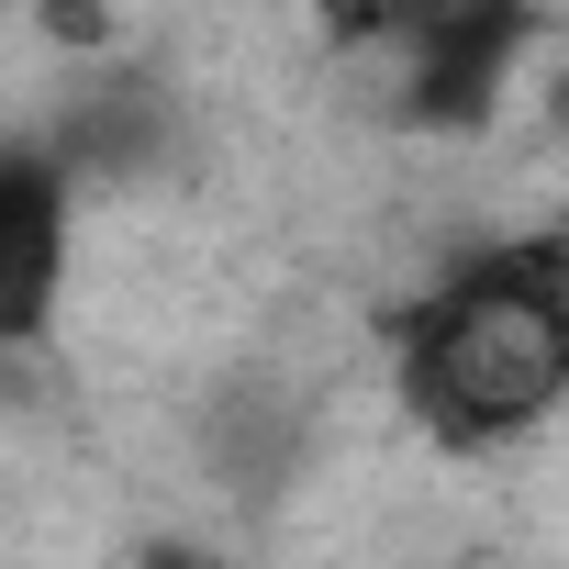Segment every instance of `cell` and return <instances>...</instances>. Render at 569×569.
<instances>
[{
	"label": "cell",
	"instance_id": "cell-2",
	"mask_svg": "<svg viewBox=\"0 0 569 569\" xmlns=\"http://www.w3.org/2000/svg\"><path fill=\"white\" fill-rule=\"evenodd\" d=\"M513 46H525V12H413L402 23V123L413 134H480L502 112Z\"/></svg>",
	"mask_w": 569,
	"mask_h": 569
},
{
	"label": "cell",
	"instance_id": "cell-6",
	"mask_svg": "<svg viewBox=\"0 0 569 569\" xmlns=\"http://www.w3.org/2000/svg\"><path fill=\"white\" fill-rule=\"evenodd\" d=\"M547 123H558V134H569V68H558V79H547Z\"/></svg>",
	"mask_w": 569,
	"mask_h": 569
},
{
	"label": "cell",
	"instance_id": "cell-5",
	"mask_svg": "<svg viewBox=\"0 0 569 569\" xmlns=\"http://www.w3.org/2000/svg\"><path fill=\"white\" fill-rule=\"evenodd\" d=\"M134 569H234V558L201 547V536H168V525H157V536H134Z\"/></svg>",
	"mask_w": 569,
	"mask_h": 569
},
{
	"label": "cell",
	"instance_id": "cell-3",
	"mask_svg": "<svg viewBox=\"0 0 569 569\" xmlns=\"http://www.w3.org/2000/svg\"><path fill=\"white\" fill-rule=\"evenodd\" d=\"M57 268H68V168L12 146L0 157V358L57 313Z\"/></svg>",
	"mask_w": 569,
	"mask_h": 569
},
{
	"label": "cell",
	"instance_id": "cell-4",
	"mask_svg": "<svg viewBox=\"0 0 569 569\" xmlns=\"http://www.w3.org/2000/svg\"><path fill=\"white\" fill-rule=\"evenodd\" d=\"M34 34H46L57 57H112V46H123V23L101 12V0H46V12H34Z\"/></svg>",
	"mask_w": 569,
	"mask_h": 569
},
{
	"label": "cell",
	"instance_id": "cell-1",
	"mask_svg": "<svg viewBox=\"0 0 569 569\" xmlns=\"http://www.w3.org/2000/svg\"><path fill=\"white\" fill-rule=\"evenodd\" d=\"M569 391V234H513L402 313V402L436 447H502Z\"/></svg>",
	"mask_w": 569,
	"mask_h": 569
}]
</instances>
